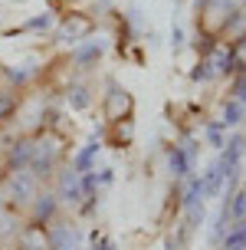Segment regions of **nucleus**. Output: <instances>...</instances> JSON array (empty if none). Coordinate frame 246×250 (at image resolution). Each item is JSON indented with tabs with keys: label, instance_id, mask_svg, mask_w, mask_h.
<instances>
[{
	"label": "nucleus",
	"instance_id": "obj_12",
	"mask_svg": "<svg viewBox=\"0 0 246 250\" xmlns=\"http://www.w3.org/2000/svg\"><path fill=\"white\" fill-rule=\"evenodd\" d=\"M168 168H171L174 178H190V171H194V162L184 155V148H181V145H174V148L168 151Z\"/></svg>",
	"mask_w": 246,
	"mask_h": 250
},
{
	"label": "nucleus",
	"instance_id": "obj_27",
	"mask_svg": "<svg viewBox=\"0 0 246 250\" xmlns=\"http://www.w3.org/2000/svg\"><path fill=\"white\" fill-rule=\"evenodd\" d=\"M7 105H10V99H7V96H3V92H0V115L7 112Z\"/></svg>",
	"mask_w": 246,
	"mask_h": 250
},
{
	"label": "nucleus",
	"instance_id": "obj_9",
	"mask_svg": "<svg viewBox=\"0 0 246 250\" xmlns=\"http://www.w3.org/2000/svg\"><path fill=\"white\" fill-rule=\"evenodd\" d=\"M243 119H246V105L240 99H227L220 105V119H217V122H220L223 128H236V125H243Z\"/></svg>",
	"mask_w": 246,
	"mask_h": 250
},
{
	"label": "nucleus",
	"instance_id": "obj_30",
	"mask_svg": "<svg viewBox=\"0 0 246 250\" xmlns=\"http://www.w3.org/2000/svg\"><path fill=\"white\" fill-rule=\"evenodd\" d=\"M243 155H246V151H243ZM243 178H246V171H243Z\"/></svg>",
	"mask_w": 246,
	"mask_h": 250
},
{
	"label": "nucleus",
	"instance_id": "obj_23",
	"mask_svg": "<svg viewBox=\"0 0 246 250\" xmlns=\"http://www.w3.org/2000/svg\"><path fill=\"white\" fill-rule=\"evenodd\" d=\"M181 148H184V155L190 158V162H197V138L194 135H184V138H181Z\"/></svg>",
	"mask_w": 246,
	"mask_h": 250
},
{
	"label": "nucleus",
	"instance_id": "obj_10",
	"mask_svg": "<svg viewBox=\"0 0 246 250\" xmlns=\"http://www.w3.org/2000/svg\"><path fill=\"white\" fill-rule=\"evenodd\" d=\"M98 151H102V142H98V138L86 142V148H82V151L73 158V171H76V175H86V171H92V165H95Z\"/></svg>",
	"mask_w": 246,
	"mask_h": 250
},
{
	"label": "nucleus",
	"instance_id": "obj_14",
	"mask_svg": "<svg viewBox=\"0 0 246 250\" xmlns=\"http://www.w3.org/2000/svg\"><path fill=\"white\" fill-rule=\"evenodd\" d=\"M210 62H213V73H230V69H236V53L230 50V46H220V50H213V56H210Z\"/></svg>",
	"mask_w": 246,
	"mask_h": 250
},
{
	"label": "nucleus",
	"instance_id": "obj_29",
	"mask_svg": "<svg viewBox=\"0 0 246 250\" xmlns=\"http://www.w3.org/2000/svg\"><path fill=\"white\" fill-rule=\"evenodd\" d=\"M194 3H197V10H200V7H204V3H210V0H194Z\"/></svg>",
	"mask_w": 246,
	"mask_h": 250
},
{
	"label": "nucleus",
	"instance_id": "obj_19",
	"mask_svg": "<svg viewBox=\"0 0 246 250\" xmlns=\"http://www.w3.org/2000/svg\"><path fill=\"white\" fill-rule=\"evenodd\" d=\"M213 76L217 73H213V62L210 60H200L194 69H190V79H194V83H207V79H213Z\"/></svg>",
	"mask_w": 246,
	"mask_h": 250
},
{
	"label": "nucleus",
	"instance_id": "obj_28",
	"mask_svg": "<svg viewBox=\"0 0 246 250\" xmlns=\"http://www.w3.org/2000/svg\"><path fill=\"white\" fill-rule=\"evenodd\" d=\"M213 7H223V3H236V0H210Z\"/></svg>",
	"mask_w": 246,
	"mask_h": 250
},
{
	"label": "nucleus",
	"instance_id": "obj_6",
	"mask_svg": "<svg viewBox=\"0 0 246 250\" xmlns=\"http://www.w3.org/2000/svg\"><path fill=\"white\" fill-rule=\"evenodd\" d=\"M59 43H82V40L89 37V20H82V17H69L66 23L59 26Z\"/></svg>",
	"mask_w": 246,
	"mask_h": 250
},
{
	"label": "nucleus",
	"instance_id": "obj_17",
	"mask_svg": "<svg viewBox=\"0 0 246 250\" xmlns=\"http://www.w3.org/2000/svg\"><path fill=\"white\" fill-rule=\"evenodd\" d=\"M204 135H207V145H210V148L223 151V145H227V128H223L220 122H207V125H204Z\"/></svg>",
	"mask_w": 246,
	"mask_h": 250
},
{
	"label": "nucleus",
	"instance_id": "obj_3",
	"mask_svg": "<svg viewBox=\"0 0 246 250\" xmlns=\"http://www.w3.org/2000/svg\"><path fill=\"white\" fill-rule=\"evenodd\" d=\"M37 178L30 175V171H10V178H7V198L17 201V204H30V201L37 198Z\"/></svg>",
	"mask_w": 246,
	"mask_h": 250
},
{
	"label": "nucleus",
	"instance_id": "obj_25",
	"mask_svg": "<svg viewBox=\"0 0 246 250\" xmlns=\"http://www.w3.org/2000/svg\"><path fill=\"white\" fill-rule=\"evenodd\" d=\"M92 250H118V244H115V240L112 237H92Z\"/></svg>",
	"mask_w": 246,
	"mask_h": 250
},
{
	"label": "nucleus",
	"instance_id": "obj_24",
	"mask_svg": "<svg viewBox=\"0 0 246 250\" xmlns=\"http://www.w3.org/2000/svg\"><path fill=\"white\" fill-rule=\"evenodd\" d=\"M233 92H236L233 99H240V102L246 105V69H243L240 76H236V83H233Z\"/></svg>",
	"mask_w": 246,
	"mask_h": 250
},
{
	"label": "nucleus",
	"instance_id": "obj_11",
	"mask_svg": "<svg viewBox=\"0 0 246 250\" xmlns=\"http://www.w3.org/2000/svg\"><path fill=\"white\" fill-rule=\"evenodd\" d=\"M223 181H227V178H223L220 165L213 162L207 171L200 175V185H204V198H220V194H223Z\"/></svg>",
	"mask_w": 246,
	"mask_h": 250
},
{
	"label": "nucleus",
	"instance_id": "obj_21",
	"mask_svg": "<svg viewBox=\"0 0 246 250\" xmlns=\"http://www.w3.org/2000/svg\"><path fill=\"white\" fill-rule=\"evenodd\" d=\"M49 26H53V17H49V13H37V17L26 20L23 30H49Z\"/></svg>",
	"mask_w": 246,
	"mask_h": 250
},
{
	"label": "nucleus",
	"instance_id": "obj_20",
	"mask_svg": "<svg viewBox=\"0 0 246 250\" xmlns=\"http://www.w3.org/2000/svg\"><path fill=\"white\" fill-rule=\"evenodd\" d=\"M243 26H246V10H233L223 20V30H227V33H236V30H243Z\"/></svg>",
	"mask_w": 246,
	"mask_h": 250
},
{
	"label": "nucleus",
	"instance_id": "obj_2",
	"mask_svg": "<svg viewBox=\"0 0 246 250\" xmlns=\"http://www.w3.org/2000/svg\"><path fill=\"white\" fill-rule=\"evenodd\" d=\"M56 165H59V148L53 145V142H39L33 145V158H30V175L37 178H49L56 171Z\"/></svg>",
	"mask_w": 246,
	"mask_h": 250
},
{
	"label": "nucleus",
	"instance_id": "obj_8",
	"mask_svg": "<svg viewBox=\"0 0 246 250\" xmlns=\"http://www.w3.org/2000/svg\"><path fill=\"white\" fill-rule=\"evenodd\" d=\"M30 158H33V142H13L10 151H7L10 171H26L30 168Z\"/></svg>",
	"mask_w": 246,
	"mask_h": 250
},
{
	"label": "nucleus",
	"instance_id": "obj_13",
	"mask_svg": "<svg viewBox=\"0 0 246 250\" xmlns=\"http://www.w3.org/2000/svg\"><path fill=\"white\" fill-rule=\"evenodd\" d=\"M197 204H204V185H200V175H190L187 178V188H184V201H181V208L190 211Z\"/></svg>",
	"mask_w": 246,
	"mask_h": 250
},
{
	"label": "nucleus",
	"instance_id": "obj_1",
	"mask_svg": "<svg viewBox=\"0 0 246 250\" xmlns=\"http://www.w3.org/2000/svg\"><path fill=\"white\" fill-rule=\"evenodd\" d=\"M46 250H86L82 244V230L69 221H59L46 230Z\"/></svg>",
	"mask_w": 246,
	"mask_h": 250
},
{
	"label": "nucleus",
	"instance_id": "obj_15",
	"mask_svg": "<svg viewBox=\"0 0 246 250\" xmlns=\"http://www.w3.org/2000/svg\"><path fill=\"white\" fill-rule=\"evenodd\" d=\"M223 250H246V221L233 224L223 237Z\"/></svg>",
	"mask_w": 246,
	"mask_h": 250
},
{
	"label": "nucleus",
	"instance_id": "obj_7",
	"mask_svg": "<svg viewBox=\"0 0 246 250\" xmlns=\"http://www.w3.org/2000/svg\"><path fill=\"white\" fill-rule=\"evenodd\" d=\"M102 53H105V43H102V40H86V43H82V46L76 50L73 62L79 66V69H89L92 62L102 60Z\"/></svg>",
	"mask_w": 246,
	"mask_h": 250
},
{
	"label": "nucleus",
	"instance_id": "obj_22",
	"mask_svg": "<svg viewBox=\"0 0 246 250\" xmlns=\"http://www.w3.org/2000/svg\"><path fill=\"white\" fill-rule=\"evenodd\" d=\"M184 43H187V40H184V26L174 23V26H171V50L181 53V50H184Z\"/></svg>",
	"mask_w": 246,
	"mask_h": 250
},
{
	"label": "nucleus",
	"instance_id": "obj_18",
	"mask_svg": "<svg viewBox=\"0 0 246 250\" xmlns=\"http://www.w3.org/2000/svg\"><path fill=\"white\" fill-rule=\"evenodd\" d=\"M230 217H233V224L246 221V188L230 194Z\"/></svg>",
	"mask_w": 246,
	"mask_h": 250
},
{
	"label": "nucleus",
	"instance_id": "obj_4",
	"mask_svg": "<svg viewBox=\"0 0 246 250\" xmlns=\"http://www.w3.org/2000/svg\"><path fill=\"white\" fill-rule=\"evenodd\" d=\"M56 198L59 204H79V201L86 198L82 194V185H79V175H76L73 168H66L59 175V191H56Z\"/></svg>",
	"mask_w": 246,
	"mask_h": 250
},
{
	"label": "nucleus",
	"instance_id": "obj_26",
	"mask_svg": "<svg viewBox=\"0 0 246 250\" xmlns=\"http://www.w3.org/2000/svg\"><path fill=\"white\" fill-rule=\"evenodd\" d=\"M112 178H115V171H112V168H102V175H98V185H112Z\"/></svg>",
	"mask_w": 246,
	"mask_h": 250
},
{
	"label": "nucleus",
	"instance_id": "obj_16",
	"mask_svg": "<svg viewBox=\"0 0 246 250\" xmlns=\"http://www.w3.org/2000/svg\"><path fill=\"white\" fill-rule=\"evenodd\" d=\"M66 102H69V109L82 112V109H89V105H92V92H89L86 86H73L69 92H66Z\"/></svg>",
	"mask_w": 246,
	"mask_h": 250
},
{
	"label": "nucleus",
	"instance_id": "obj_5",
	"mask_svg": "<svg viewBox=\"0 0 246 250\" xmlns=\"http://www.w3.org/2000/svg\"><path fill=\"white\" fill-rule=\"evenodd\" d=\"M30 204H33V224L37 227L53 224V217L59 211V198H56V194H37Z\"/></svg>",
	"mask_w": 246,
	"mask_h": 250
},
{
	"label": "nucleus",
	"instance_id": "obj_31",
	"mask_svg": "<svg viewBox=\"0 0 246 250\" xmlns=\"http://www.w3.org/2000/svg\"><path fill=\"white\" fill-rule=\"evenodd\" d=\"M243 7H246V0H243Z\"/></svg>",
	"mask_w": 246,
	"mask_h": 250
}]
</instances>
